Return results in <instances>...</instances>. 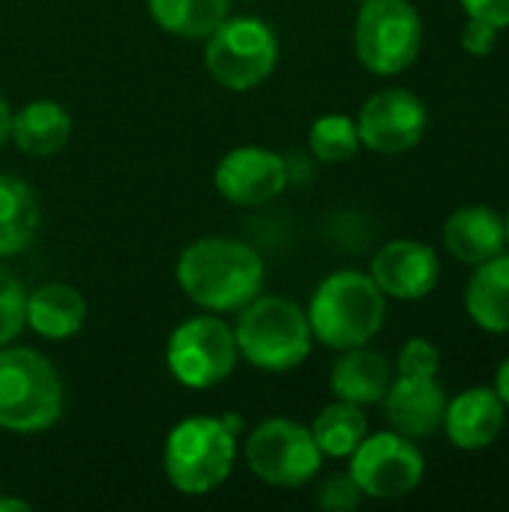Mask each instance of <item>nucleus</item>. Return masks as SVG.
<instances>
[{"instance_id": "1", "label": "nucleus", "mask_w": 509, "mask_h": 512, "mask_svg": "<svg viewBox=\"0 0 509 512\" xmlns=\"http://www.w3.org/2000/svg\"><path fill=\"white\" fill-rule=\"evenodd\" d=\"M180 291L204 312H240L264 291V258L231 237H201L189 243L174 267Z\"/></svg>"}, {"instance_id": "2", "label": "nucleus", "mask_w": 509, "mask_h": 512, "mask_svg": "<svg viewBox=\"0 0 509 512\" xmlns=\"http://www.w3.org/2000/svg\"><path fill=\"white\" fill-rule=\"evenodd\" d=\"M240 420L234 414H192L180 420L162 447V468L171 483L186 498H204L216 492L237 465Z\"/></svg>"}, {"instance_id": "3", "label": "nucleus", "mask_w": 509, "mask_h": 512, "mask_svg": "<svg viewBox=\"0 0 509 512\" xmlns=\"http://www.w3.org/2000/svg\"><path fill=\"white\" fill-rule=\"evenodd\" d=\"M306 318L315 342L330 351L369 345L387 321V297L369 273L336 270L318 282Z\"/></svg>"}, {"instance_id": "4", "label": "nucleus", "mask_w": 509, "mask_h": 512, "mask_svg": "<svg viewBox=\"0 0 509 512\" xmlns=\"http://www.w3.org/2000/svg\"><path fill=\"white\" fill-rule=\"evenodd\" d=\"M234 342L240 357L261 372H294L300 369L315 345L306 309L279 294H258L249 300L234 321Z\"/></svg>"}, {"instance_id": "5", "label": "nucleus", "mask_w": 509, "mask_h": 512, "mask_svg": "<svg viewBox=\"0 0 509 512\" xmlns=\"http://www.w3.org/2000/svg\"><path fill=\"white\" fill-rule=\"evenodd\" d=\"M66 387L57 366L21 345L0 348V429L15 435H36L63 417Z\"/></svg>"}, {"instance_id": "6", "label": "nucleus", "mask_w": 509, "mask_h": 512, "mask_svg": "<svg viewBox=\"0 0 509 512\" xmlns=\"http://www.w3.org/2000/svg\"><path fill=\"white\" fill-rule=\"evenodd\" d=\"M351 39L366 72L393 78L411 69L423 51V15L411 0H363Z\"/></svg>"}, {"instance_id": "7", "label": "nucleus", "mask_w": 509, "mask_h": 512, "mask_svg": "<svg viewBox=\"0 0 509 512\" xmlns=\"http://www.w3.org/2000/svg\"><path fill=\"white\" fill-rule=\"evenodd\" d=\"M279 63V39L261 18H225L204 39V66L210 78L231 90L249 93L261 87Z\"/></svg>"}, {"instance_id": "8", "label": "nucleus", "mask_w": 509, "mask_h": 512, "mask_svg": "<svg viewBox=\"0 0 509 512\" xmlns=\"http://www.w3.org/2000/svg\"><path fill=\"white\" fill-rule=\"evenodd\" d=\"M240 351L234 327L219 315L204 312L180 321L165 345V366L171 378L186 390H210L231 378Z\"/></svg>"}, {"instance_id": "9", "label": "nucleus", "mask_w": 509, "mask_h": 512, "mask_svg": "<svg viewBox=\"0 0 509 512\" xmlns=\"http://www.w3.org/2000/svg\"><path fill=\"white\" fill-rule=\"evenodd\" d=\"M243 456L249 471L273 489H303L318 477L324 465L312 429L291 417L261 420L249 432Z\"/></svg>"}, {"instance_id": "10", "label": "nucleus", "mask_w": 509, "mask_h": 512, "mask_svg": "<svg viewBox=\"0 0 509 512\" xmlns=\"http://www.w3.org/2000/svg\"><path fill=\"white\" fill-rule=\"evenodd\" d=\"M348 474L360 486L363 498L399 501L420 489L426 477V456L417 441L399 432H375L360 441L348 456Z\"/></svg>"}, {"instance_id": "11", "label": "nucleus", "mask_w": 509, "mask_h": 512, "mask_svg": "<svg viewBox=\"0 0 509 512\" xmlns=\"http://www.w3.org/2000/svg\"><path fill=\"white\" fill-rule=\"evenodd\" d=\"M354 120L366 150L378 156H399L423 141L429 129V108L408 87H384L363 102Z\"/></svg>"}, {"instance_id": "12", "label": "nucleus", "mask_w": 509, "mask_h": 512, "mask_svg": "<svg viewBox=\"0 0 509 512\" xmlns=\"http://www.w3.org/2000/svg\"><path fill=\"white\" fill-rule=\"evenodd\" d=\"M291 171L282 153L261 144H240L228 150L216 171V192L234 207H261L276 201L288 189Z\"/></svg>"}, {"instance_id": "13", "label": "nucleus", "mask_w": 509, "mask_h": 512, "mask_svg": "<svg viewBox=\"0 0 509 512\" xmlns=\"http://www.w3.org/2000/svg\"><path fill=\"white\" fill-rule=\"evenodd\" d=\"M369 276L375 279V285L384 291L387 300L417 303L438 288L441 258L429 243L399 237L375 252L369 264Z\"/></svg>"}, {"instance_id": "14", "label": "nucleus", "mask_w": 509, "mask_h": 512, "mask_svg": "<svg viewBox=\"0 0 509 512\" xmlns=\"http://www.w3.org/2000/svg\"><path fill=\"white\" fill-rule=\"evenodd\" d=\"M381 405L393 432L411 441H423L441 429L447 411V393L438 378L393 375V384L387 387Z\"/></svg>"}, {"instance_id": "15", "label": "nucleus", "mask_w": 509, "mask_h": 512, "mask_svg": "<svg viewBox=\"0 0 509 512\" xmlns=\"http://www.w3.org/2000/svg\"><path fill=\"white\" fill-rule=\"evenodd\" d=\"M507 417V408L495 393V387H468L453 399H447L441 429L447 432V441L456 450L480 453L501 438Z\"/></svg>"}, {"instance_id": "16", "label": "nucleus", "mask_w": 509, "mask_h": 512, "mask_svg": "<svg viewBox=\"0 0 509 512\" xmlns=\"http://www.w3.org/2000/svg\"><path fill=\"white\" fill-rule=\"evenodd\" d=\"M441 240L447 255L459 264L477 267L501 252H507V225L504 213L489 204H468L447 216L441 228Z\"/></svg>"}, {"instance_id": "17", "label": "nucleus", "mask_w": 509, "mask_h": 512, "mask_svg": "<svg viewBox=\"0 0 509 512\" xmlns=\"http://www.w3.org/2000/svg\"><path fill=\"white\" fill-rule=\"evenodd\" d=\"M393 384V363L366 345L339 351V360L330 369V393L333 399L351 405H381L387 387Z\"/></svg>"}, {"instance_id": "18", "label": "nucleus", "mask_w": 509, "mask_h": 512, "mask_svg": "<svg viewBox=\"0 0 509 512\" xmlns=\"http://www.w3.org/2000/svg\"><path fill=\"white\" fill-rule=\"evenodd\" d=\"M72 138V114L54 99H30L18 111H12V132L9 141L33 156L48 159L57 156Z\"/></svg>"}, {"instance_id": "19", "label": "nucleus", "mask_w": 509, "mask_h": 512, "mask_svg": "<svg viewBox=\"0 0 509 512\" xmlns=\"http://www.w3.org/2000/svg\"><path fill=\"white\" fill-rule=\"evenodd\" d=\"M87 303L84 294L66 282H48L27 291V327L51 342L72 339L84 330Z\"/></svg>"}, {"instance_id": "20", "label": "nucleus", "mask_w": 509, "mask_h": 512, "mask_svg": "<svg viewBox=\"0 0 509 512\" xmlns=\"http://www.w3.org/2000/svg\"><path fill=\"white\" fill-rule=\"evenodd\" d=\"M468 318L492 336L509 333V252L474 267L465 285Z\"/></svg>"}, {"instance_id": "21", "label": "nucleus", "mask_w": 509, "mask_h": 512, "mask_svg": "<svg viewBox=\"0 0 509 512\" xmlns=\"http://www.w3.org/2000/svg\"><path fill=\"white\" fill-rule=\"evenodd\" d=\"M42 210L36 192L15 174L0 171V261L21 255L39 231Z\"/></svg>"}, {"instance_id": "22", "label": "nucleus", "mask_w": 509, "mask_h": 512, "mask_svg": "<svg viewBox=\"0 0 509 512\" xmlns=\"http://www.w3.org/2000/svg\"><path fill=\"white\" fill-rule=\"evenodd\" d=\"M147 15L162 33L204 42L231 15V0H147Z\"/></svg>"}, {"instance_id": "23", "label": "nucleus", "mask_w": 509, "mask_h": 512, "mask_svg": "<svg viewBox=\"0 0 509 512\" xmlns=\"http://www.w3.org/2000/svg\"><path fill=\"white\" fill-rule=\"evenodd\" d=\"M309 429L324 459H348L360 447V441L369 435V420L360 405L333 399L330 405L318 411Z\"/></svg>"}, {"instance_id": "24", "label": "nucleus", "mask_w": 509, "mask_h": 512, "mask_svg": "<svg viewBox=\"0 0 509 512\" xmlns=\"http://www.w3.org/2000/svg\"><path fill=\"white\" fill-rule=\"evenodd\" d=\"M360 132L357 120L348 114H321L309 126V150L318 162L342 165L360 153Z\"/></svg>"}, {"instance_id": "25", "label": "nucleus", "mask_w": 509, "mask_h": 512, "mask_svg": "<svg viewBox=\"0 0 509 512\" xmlns=\"http://www.w3.org/2000/svg\"><path fill=\"white\" fill-rule=\"evenodd\" d=\"M27 330V288L0 264V348L12 345Z\"/></svg>"}, {"instance_id": "26", "label": "nucleus", "mask_w": 509, "mask_h": 512, "mask_svg": "<svg viewBox=\"0 0 509 512\" xmlns=\"http://www.w3.org/2000/svg\"><path fill=\"white\" fill-rule=\"evenodd\" d=\"M399 375H423V378H438L441 372V351L435 348V342L423 339V336H411L402 351H399V363H396Z\"/></svg>"}, {"instance_id": "27", "label": "nucleus", "mask_w": 509, "mask_h": 512, "mask_svg": "<svg viewBox=\"0 0 509 512\" xmlns=\"http://www.w3.org/2000/svg\"><path fill=\"white\" fill-rule=\"evenodd\" d=\"M363 504V492L351 474H336L318 489V507L327 512H354Z\"/></svg>"}, {"instance_id": "28", "label": "nucleus", "mask_w": 509, "mask_h": 512, "mask_svg": "<svg viewBox=\"0 0 509 512\" xmlns=\"http://www.w3.org/2000/svg\"><path fill=\"white\" fill-rule=\"evenodd\" d=\"M498 36H501L498 27H492L480 18H468L462 33H459V45L471 57H489L498 48Z\"/></svg>"}, {"instance_id": "29", "label": "nucleus", "mask_w": 509, "mask_h": 512, "mask_svg": "<svg viewBox=\"0 0 509 512\" xmlns=\"http://www.w3.org/2000/svg\"><path fill=\"white\" fill-rule=\"evenodd\" d=\"M468 18H480L498 30L509 27V0H459Z\"/></svg>"}, {"instance_id": "30", "label": "nucleus", "mask_w": 509, "mask_h": 512, "mask_svg": "<svg viewBox=\"0 0 509 512\" xmlns=\"http://www.w3.org/2000/svg\"><path fill=\"white\" fill-rule=\"evenodd\" d=\"M495 393L501 396V402H504V408H507L509 414V354L501 360V366H498V372H495Z\"/></svg>"}, {"instance_id": "31", "label": "nucleus", "mask_w": 509, "mask_h": 512, "mask_svg": "<svg viewBox=\"0 0 509 512\" xmlns=\"http://www.w3.org/2000/svg\"><path fill=\"white\" fill-rule=\"evenodd\" d=\"M9 132H12V108H9L6 96L0 93V147L9 144Z\"/></svg>"}, {"instance_id": "32", "label": "nucleus", "mask_w": 509, "mask_h": 512, "mask_svg": "<svg viewBox=\"0 0 509 512\" xmlns=\"http://www.w3.org/2000/svg\"><path fill=\"white\" fill-rule=\"evenodd\" d=\"M0 510L27 512L30 510V504H27V501H15V498H0Z\"/></svg>"}, {"instance_id": "33", "label": "nucleus", "mask_w": 509, "mask_h": 512, "mask_svg": "<svg viewBox=\"0 0 509 512\" xmlns=\"http://www.w3.org/2000/svg\"><path fill=\"white\" fill-rule=\"evenodd\" d=\"M504 225H507V249H509V213L504 216Z\"/></svg>"}, {"instance_id": "34", "label": "nucleus", "mask_w": 509, "mask_h": 512, "mask_svg": "<svg viewBox=\"0 0 509 512\" xmlns=\"http://www.w3.org/2000/svg\"><path fill=\"white\" fill-rule=\"evenodd\" d=\"M357 3H363V0H357Z\"/></svg>"}]
</instances>
